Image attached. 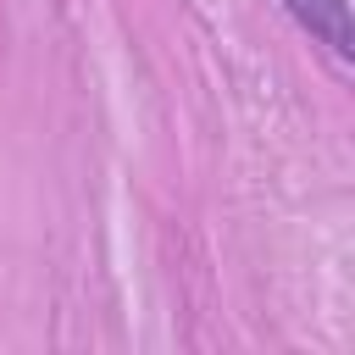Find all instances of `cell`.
<instances>
[{
    "instance_id": "obj_1",
    "label": "cell",
    "mask_w": 355,
    "mask_h": 355,
    "mask_svg": "<svg viewBox=\"0 0 355 355\" xmlns=\"http://www.w3.org/2000/svg\"><path fill=\"white\" fill-rule=\"evenodd\" d=\"M283 11H288L333 61H355V28H349V6H344V0H283Z\"/></svg>"
}]
</instances>
